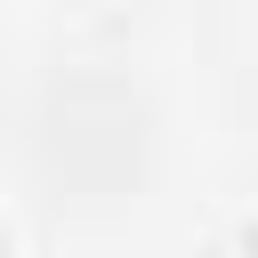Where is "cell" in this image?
<instances>
[{"mask_svg": "<svg viewBox=\"0 0 258 258\" xmlns=\"http://www.w3.org/2000/svg\"><path fill=\"white\" fill-rule=\"evenodd\" d=\"M242 242H250V250H258V218H250V226H242Z\"/></svg>", "mask_w": 258, "mask_h": 258, "instance_id": "obj_1", "label": "cell"}, {"mask_svg": "<svg viewBox=\"0 0 258 258\" xmlns=\"http://www.w3.org/2000/svg\"><path fill=\"white\" fill-rule=\"evenodd\" d=\"M0 258H8V234H0Z\"/></svg>", "mask_w": 258, "mask_h": 258, "instance_id": "obj_2", "label": "cell"}]
</instances>
